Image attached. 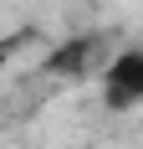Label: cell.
I'll return each mask as SVG.
<instances>
[{
	"label": "cell",
	"instance_id": "1",
	"mask_svg": "<svg viewBox=\"0 0 143 149\" xmlns=\"http://www.w3.org/2000/svg\"><path fill=\"white\" fill-rule=\"evenodd\" d=\"M107 98L113 108H133L143 98V52H118L107 62Z\"/></svg>",
	"mask_w": 143,
	"mask_h": 149
},
{
	"label": "cell",
	"instance_id": "2",
	"mask_svg": "<svg viewBox=\"0 0 143 149\" xmlns=\"http://www.w3.org/2000/svg\"><path fill=\"white\" fill-rule=\"evenodd\" d=\"M87 52H92V41H72V46H61V52H51V62H46V67H51V72H82L87 67Z\"/></svg>",
	"mask_w": 143,
	"mask_h": 149
}]
</instances>
